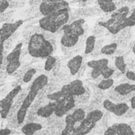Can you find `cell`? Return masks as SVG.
<instances>
[{
    "instance_id": "1",
    "label": "cell",
    "mask_w": 135,
    "mask_h": 135,
    "mask_svg": "<svg viewBox=\"0 0 135 135\" xmlns=\"http://www.w3.org/2000/svg\"><path fill=\"white\" fill-rule=\"evenodd\" d=\"M48 82H49V78L45 75L38 76L32 82L29 92L22 100V104L19 107L16 114V119L18 125H21L24 122L29 109L30 108L33 101L38 95L40 91H41L48 84Z\"/></svg>"
},
{
    "instance_id": "2",
    "label": "cell",
    "mask_w": 135,
    "mask_h": 135,
    "mask_svg": "<svg viewBox=\"0 0 135 135\" xmlns=\"http://www.w3.org/2000/svg\"><path fill=\"white\" fill-rule=\"evenodd\" d=\"M27 51L33 58L46 59L52 54L54 47L42 33H34L29 39Z\"/></svg>"
},
{
    "instance_id": "3",
    "label": "cell",
    "mask_w": 135,
    "mask_h": 135,
    "mask_svg": "<svg viewBox=\"0 0 135 135\" xmlns=\"http://www.w3.org/2000/svg\"><path fill=\"white\" fill-rule=\"evenodd\" d=\"M129 12L130 9L129 7H121L111 14L109 19L99 22L98 25L107 30L111 34H118L119 32L126 29V21L129 15Z\"/></svg>"
},
{
    "instance_id": "4",
    "label": "cell",
    "mask_w": 135,
    "mask_h": 135,
    "mask_svg": "<svg viewBox=\"0 0 135 135\" xmlns=\"http://www.w3.org/2000/svg\"><path fill=\"white\" fill-rule=\"evenodd\" d=\"M71 11H66L57 14L50 15L41 18L38 21L39 27L41 30L50 33H57L70 20Z\"/></svg>"
},
{
    "instance_id": "5",
    "label": "cell",
    "mask_w": 135,
    "mask_h": 135,
    "mask_svg": "<svg viewBox=\"0 0 135 135\" xmlns=\"http://www.w3.org/2000/svg\"><path fill=\"white\" fill-rule=\"evenodd\" d=\"M38 11L41 15L44 17L66 11H71V8L69 3L66 0H42L41 3L39 5Z\"/></svg>"
},
{
    "instance_id": "6",
    "label": "cell",
    "mask_w": 135,
    "mask_h": 135,
    "mask_svg": "<svg viewBox=\"0 0 135 135\" xmlns=\"http://www.w3.org/2000/svg\"><path fill=\"white\" fill-rule=\"evenodd\" d=\"M22 45L23 44L22 42L18 43L13 50L6 57V71L8 75L14 74L16 71H18L21 66L20 57L22 55Z\"/></svg>"
},
{
    "instance_id": "7",
    "label": "cell",
    "mask_w": 135,
    "mask_h": 135,
    "mask_svg": "<svg viewBox=\"0 0 135 135\" xmlns=\"http://www.w3.org/2000/svg\"><path fill=\"white\" fill-rule=\"evenodd\" d=\"M21 85H18L15 88H13L3 99L0 100V116L3 119H5L8 117L12 109L14 100L21 92Z\"/></svg>"
},
{
    "instance_id": "8",
    "label": "cell",
    "mask_w": 135,
    "mask_h": 135,
    "mask_svg": "<svg viewBox=\"0 0 135 135\" xmlns=\"http://www.w3.org/2000/svg\"><path fill=\"white\" fill-rule=\"evenodd\" d=\"M60 91L66 96H81L85 94L86 89L84 85V83L80 80H75L69 84H64Z\"/></svg>"
},
{
    "instance_id": "9",
    "label": "cell",
    "mask_w": 135,
    "mask_h": 135,
    "mask_svg": "<svg viewBox=\"0 0 135 135\" xmlns=\"http://www.w3.org/2000/svg\"><path fill=\"white\" fill-rule=\"evenodd\" d=\"M23 20H18L15 22L3 23V26L0 27V41L5 44V42L9 40L23 24Z\"/></svg>"
},
{
    "instance_id": "10",
    "label": "cell",
    "mask_w": 135,
    "mask_h": 135,
    "mask_svg": "<svg viewBox=\"0 0 135 135\" xmlns=\"http://www.w3.org/2000/svg\"><path fill=\"white\" fill-rule=\"evenodd\" d=\"M76 105V99L73 96H66L61 101L56 103V108L54 114L61 118L65 115L69 110H71Z\"/></svg>"
},
{
    "instance_id": "11",
    "label": "cell",
    "mask_w": 135,
    "mask_h": 135,
    "mask_svg": "<svg viewBox=\"0 0 135 135\" xmlns=\"http://www.w3.org/2000/svg\"><path fill=\"white\" fill-rule=\"evenodd\" d=\"M103 107L105 110L118 117L124 115L129 109V107L126 103L121 102L115 103L110 99H105L103 103Z\"/></svg>"
},
{
    "instance_id": "12",
    "label": "cell",
    "mask_w": 135,
    "mask_h": 135,
    "mask_svg": "<svg viewBox=\"0 0 135 135\" xmlns=\"http://www.w3.org/2000/svg\"><path fill=\"white\" fill-rule=\"evenodd\" d=\"M104 135H135L132 127L125 122H117L109 126Z\"/></svg>"
},
{
    "instance_id": "13",
    "label": "cell",
    "mask_w": 135,
    "mask_h": 135,
    "mask_svg": "<svg viewBox=\"0 0 135 135\" xmlns=\"http://www.w3.org/2000/svg\"><path fill=\"white\" fill-rule=\"evenodd\" d=\"M85 20L84 18H79L76 21L72 22L71 23H68L64 26L60 30L61 31H68L70 32L78 37H81L84 34V26Z\"/></svg>"
},
{
    "instance_id": "14",
    "label": "cell",
    "mask_w": 135,
    "mask_h": 135,
    "mask_svg": "<svg viewBox=\"0 0 135 135\" xmlns=\"http://www.w3.org/2000/svg\"><path fill=\"white\" fill-rule=\"evenodd\" d=\"M95 125L96 122L88 118L86 114V118L80 123L78 126L75 128L74 135H86L95 128Z\"/></svg>"
},
{
    "instance_id": "15",
    "label": "cell",
    "mask_w": 135,
    "mask_h": 135,
    "mask_svg": "<svg viewBox=\"0 0 135 135\" xmlns=\"http://www.w3.org/2000/svg\"><path fill=\"white\" fill-rule=\"evenodd\" d=\"M62 33L63 34L60 37V44L64 48H73L78 44L80 37L68 31H62Z\"/></svg>"
},
{
    "instance_id": "16",
    "label": "cell",
    "mask_w": 135,
    "mask_h": 135,
    "mask_svg": "<svg viewBox=\"0 0 135 135\" xmlns=\"http://www.w3.org/2000/svg\"><path fill=\"white\" fill-rule=\"evenodd\" d=\"M82 64H83V56L80 55H76L69 60L67 66L71 75L75 76L78 73L82 66Z\"/></svg>"
},
{
    "instance_id": "17",
    "label": "cell",
    "mask_w": 135,
    "mask_h": 135,
    "mask_svg": "<svg viewBox=\"0 0 135 135\" xmlns=\"http://www.w3.org/2000/svg\"><path fill=\"white\" fill-rule=\"evenodd\" d=\"M96 2L102 12L112 14L118 9L114 0H96Z\"/></svg>"
},
{
    "instance_id": "18",
    "label": "cell",
    "mask_w": 135,
    "mask_h": 135,
    "mask_svg": "<svg viewBox=\"0 0 135 135\" xmlns=\"http://www.w3.org/2000/svg\"><path fill=\"white\" fill-rule=\"evenodd\" d=\"M55 108H56V103L49 102L48 104L39 107L36 113L37 116L47 118H49L52 114H54Z\"/></svg>"
},
{
    "instance_id": "19",
    "label": "cell",
    "mask_w": 135,
    "mask_h": 135,
    "mask_svg": "<svg viewBox=\"0 0 135 135\" xmlns=\"http://www.w3.org/2000/svg\"><path fill=\"white\" fill-rule=\"evenodd\" d=\"M114 91L118 95L125 96L135 91V84H129V83H122L117 85L114 88Z\"/></svg>"
},
{
    "instance_id": "20",
    "label": "cell",
    "mask_w": 135,
    "mask_h": 135,
    "mask_svg": "<svg viewBox=\"0 0 135 135\" xmlns=\"http://www.w3.org/2000/svg\"><path fill=\"white\" fill-rule=\"evenodd\" d=\"M42 125L38 122H27L21 129L22 133L24 135H34L37 132L41 130Z\"/></svg>"
},
{
    "instance_id": "21",
    "label": "cell",
    "mask_w": 135,
    "mask_h": 135,
    "mask_svg": "<svg viewBox=\"0 0 135 135\" xmlns=\"http://www.w3.org/2000/svg\"><path fill=\"white\" fill-rule=\"evenodd\" d=\"M109 60L107 58H101L99 60H91L88 62V66L91 69H98L102 70L106 66H108Z\"/></svg>"
},
{
    "instance_id": "22",
    "label": "cell",
    "mask_w": 135,
    "mask_h": 135,
    "mask_svg": "<svg viewBox=\"0 0 135 135\" xmlns=\"http://www.w3.org/2000/svg\"><path fill=\"white\" fill-rule=\"evenodd\" d=\"M96 44V37L94 35H90L86 38L85 41V49H84V53L85 54H90L91 53L95 47Z\"/></svg>"
},
{
    "instance_id": "23",
    "label": "cell",
    "mask_w": 135,
    "mask_h": 135,
    "mask_svg": "<svg viewBox=\"0 0 135 135\" xmlns=\"http://www.w3.org/2000/svg\"><path fill=\"white\" fill-rule=\"evenodd\" d=\"M114 66L122 74H124V75L126 74L127 69H126V64L125 62V58L123 56H118L115 57Z\"/></svg>"
},
{
    "instance_id": "24",
    "label": "cell",
    "mask_w": 135,
    "mask_h": 135,
    "mask_svg": "<svg viewBox=\"0 0 135 135\" xmlns=\"http://www.w3.org/2000/svg\"><path fill=\"white\" fill-rule=\"evenodd\" d=\"M117 49H118V44L115 42H113V43L106 45L103 47H102L100 52L102 54H104L106 56H110L116 52Z\"/></svg>"
},
{
    "instance_id": "25",
    "label": "cell",
    "mask_w": 135,
    "mask_h": 135,
    "mask_svg": "<svg viewBox=\"0 0 135 135\" xmlns=\"http://www.w3.org/2000/svg\"><path fill=\"white\" fill-rule=\"evenodd\" d=\"M86 114H87L85 113V111L81 108L76 109V110L73 111V114H71V115H72V117H73V118L76 123H78V122L80 123L86 118Z\"/></svg>"
},
{
    "instance_id": "26",
    "label": "cell",
    "mask_w": 135,
    "mask_h": 135,
    "mask_svg": "<svg viewBox=\"0 0 135 135\" xmlns=\"http://www.w3.org/2000/svg\"><path fill=\"white\" fill-rule=\"evenodd\" d=\"M56 64V58L53 56L52 55H51L45 59V64H44V69L46 72H50L53 69Z\"/></svg>"
},
{
    "instance_id": "27",
    "label": "cell",
    "mask_w": 135,
    "mask_h": 135,
    "mask_svg": "<svg viewBox=\"0 0 135 135\" xmlns=\"http://www.w3.org/2000/svg\"><path fill=\"white\" fill-rule=\"evenodd\" d=\"M114 84V81L112 78L110 79H103L99 84H98V88L103 91H106L108 90L110 88H111L113 87Z\"/></svg>"
},
{
    "instance_id": "28",
    "label": "cell",
    "mask_w": 135,
    "mask_h": 135,
    "mask_svg": "<svg viewBox=\"0 0 135 135\" xmlns=\"http://www.w3.org/2000/svg\"><path fill=\"white\" fill-rule=\"evenodd\" d=\"M66 97V95L60 90L57 91L56 92L49 94L47 95V99L50 101V102H55V103H58L60 101H61L62 99H64Z\"/></svg>"
},
{
    "instance_id": "29",
    "label": "cell",
    "mask_w": 135,
    "mask_h": 135,
    "mask_svg": "<svg viewBox=\"0 0 135 135\" xmlns=\"http://www.w3.org/2000/svg\"><path fill=\"white\" fill-rule=\"evenodd\" d=\"M37 73V70L33 68H31V69H29L24 74L23 77H22V81L25 83V84H28L30 83L33 77L34 76V75Z\"/></svg>"
},
{
    "instance_id": "30",
    "label": "cell",
    "mask_w": 135,
    "mask_h": 135,
    "mask_svg": "<svg viewBox=\"0 0 135 135\" xmlns=\"http://www.w3.org/2000/svg\"><path fill=\"white\" fill-rule=\"evenodd\" d=\"M114 74V70L109 66H106L101 70V76L103 79H110Z\"/></svg>"
},
{
    "instance_id": "31",
    "label": "cell",
    "mask_w": 135,
    "mask_h": 135,
    "mask_svg": "<svg viewBox=\"0 0 135 135\" xmlns=\"http://www.w3.org/2000/svg\"><path fill=\"white\" fill-rule=\"evenodd\" d=\"M126 28L135 26V7L133 9L129 15L127 17L126 21Z\"/></svg>"
},
{
    "instance_id": "32",
    "label": "cell",
    "mask_w": 135,
    "mask_h": 135,
    "mask_svg": "<svg viewBox=\"0 0 135 135\" xmlns=\"http://www.w3.org/2000/svg\"><path fill=\"white\" fill-rule=\"evenodd\" d=\"M10 8V2L7 0H0V15L5 13Z\"/></svg>"
},
{
    "instance_id": "33",
    "label": "cell",
    "mask_w": 135,
    "mask_h": 135,
    "mask_svg": "<svg viewBox=\"0 0 135 135\" xmlns=\"http://www.w3.org/2000/svg\"><path fill=\"white\" fill-rule=\"evenodd\" d=\"M15 12V10H11V11H7L5 13L0 15V21H1V22L7 21V19H9L10 18H11V16L13 15V14Z\"/></svg>"
},
{
    "instance_id": "34",
    "label": "cell",
    "mask_w": 135,
    "mask_h": 135,
    "mask_svg": "<svg viewBox=\"0 0 135 135\" xmlns=\"http://www.w3.org/2000/svg\"><path fill=\"white\" fill-rule=\"evenodd\" d=\"M126 77L130 80V81H133V82H135V73L131 71V70H127L126 74H125Z\"/></svg>"
},
{
    "instance_id": "35",
    "label": "cell",
    "mask_w": 135,
    "mask_h": 135,
    "mask_svg": "<svg viewBox=\"0 0 135 135\" xmlns=\"http://www.w3.org/2000/svg\"><path fill=\"white\" fill-rule=\"evenodd\" d=\"M101 76V71L98 70V69H92L91 73V76L92 77V79H97Z\"/></svg>"
},
{
    "instance_id": "36",
    "label": "cell",
    "mask_w": 135,
    "mask_h": 135,
    "mask_svg": "<svg viewBox=\"0 0 135 135\" xmlns=\"http://www.w3.org/2000/svg\"><path fill=\"white\" fill-rule=\"evenodd\" d=\"M41 2L42 0H28L29 5L31 7H39Z\"/></svg>"
},
{
    "instance_id": "37",
    "label": "cell",
    "mask_w": 135,
    "mask_h": 135,
    "mask_svg": "<svg viewBox=\"0 0 135 135\" xmlns=\"http://www.w3.org/2000/svg\"><path fill=\"white\" fill-rule=\"evenodd\" d=\"M11 130L9 128H4L0 129V135H11Z\"/></svg>"
},
{
    "instance_id": "38",
    "label": "cell",
    "mask_w": 135,
    "mask_h": 135,
    "mask_svg": "<svg viewBox=\"0 0 135 135\" xmlns=\"http://www.w3.org/2000/svg\"><path fill=\"white\" fill-rule=\"evenodd\" d=\"M130 107L132 109H135V95L130 99Z\"/></svg>"
},
{
    "instance_id": "39",
    "label": "cell",
    "mask_w": 135,
    "mask_h": 135,
    "mask_svg": "<svg viewBox=\"0 0 135 135\" xmlns=\"http://www.w3.org/2000/svg\"><path fill=\"white\" fill-rule=\"evenodd\" d=\"M0 51H4V44L0 41Z\"/></svg>"
},
{
    "instance_id": "40",
    "label": "cell",
    "mask_w": 135,
    "mask_h": 135,
    "mask_svg": "<svg viewBox=\"0 0 135 135\" xmlns=\"http://www.w3.org/2000/svg\"><path fill=\"white\" fill-rule=\"evenodd\" d=\"M79 1H80L81 3H87L88 0H79Z\"/></svg>"
},
{
    "instance_id": "41",
    "label": "cell",
    "mask_w": 135,
    "mask_h": 135,
    "mask_svg": "<svg viewBox=\"0 0 135 135\" xmlns=\"http://www.w3.org/2000/svg\"><path fill=\"white\" fill-rule=\"evenodd\" d=\"M133 54L135 55V44H134V45H133Z\"/></svg>"
},
{
    "instance_id": "42",
    "label": "cell",
    "mask_w": 135,
    "mask_h": 135,
    "mask_svg": "<svg viewBox=\"0 0 135 135\" xmlns=\"http://www.w3.org/2000/svg\"><path fill=\"white\" fill-rule=\"evenodd\" d=\"M7 1H9V2H11V1H13V0H7Z\"/></svg>"
},
{
    "instance_id": "43",
    "label": "cell",
    "mask_w": 135,
    "mask_h": 135,
    "mask_svg": "<svg viewBox=\"0 0 135 135\" xmlns=\"http://www.w3.org/2000/svg\"><path fill=\"white\" fill-rule=\"evenodd\" d=\"M114 1H119V0H114Z\"/></svg>"
},
{
    "instance_id": "44",
    "label": "cell",
    "mask_w": 135,
    "mask_h": 135,
    "mask_svg": "<svg viewBox=\"0 0 135 135\" xmlns=\"http://www.w3.org/2000/svg\"><path fill=\"white\" fill-rule=\"evenodd\" d=\"M60 135H62V134H60Z\"/></svg>"
}]
</instances>
